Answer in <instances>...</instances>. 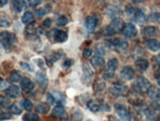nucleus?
<instances>
[{"label":"nucleus","mask_w":160,"mask_h":121,"mask_svg":"<svg viewBox=\"0 0 160 121\" xmlns=\"http://www.w3.org/2000/svg\"><path fill=\"white\" fill-rule=\"evenodd\" d=\"M124 23L121 19H115L112 21V23L108 25L105 30H104V35L106 37H111L115 34H118L119 32H121L122 30H124Z\"/></svg>","instance_id":"f257e3e1"},{"label":"nucleus","mask_w":160,"mask_h":121,"mask_svg":"<svg viewBox=\"0 0 160 121\" xmlns=\"http://www.w3.org/2000/svg\"><path fill=\"white\" fill-rule=\"evenodd\" d=\"M0 40H1V44L4 49L9 50L13 47L16 44V37L14 34L9 33L7 31L2 32L0 35Z\"/></svg>","instance_id":"f03ea898"},{"label":"nucleus","mask_w":160,"mask_h":121,"mask_svg":"<svg viewBox=\"0 0 160 121\" xmlns=\"http://www.w3.org/2000/svg\"><path fill=\"white\" fill-rule=\"evenodd\" d=\"M118 66H119L118 59L111 58L108 61L105 69H104V78H105V79H108V80L111 79V78H113L116 70L118 69Z\"/></svg>","instance_id":"7ed1b4c3"},{"label":"nucleus","mask_w":160,"mask_h":121,"mask_svg":"<svg viewBox=\"0 0 160 121\" xmlns=\"http://www.w3.org/2000/svg\"><path fill=\"white\" fill-rule=\"evenodd\" d=\"M115 110L117 114L119 115V117L122 119V121H133L132 114L131 113V111L128 110V108L126 105L117 104L115 105Z\"/></svg>","instance_id":"20e7f679"},{"label":"nucleus","mask_w":160,"mask_h":121,"mask_svg":"<svg viewBox=\"0 0 160 121\" xmlns=\"http://www.w3.org/2000/svg\"><path fill=\"white\" fill-rule=\"evenodd\" d=\"M108 45L113 48V49H117L120 52H127L128 50V42L124 40H122L120 38H116V39H113L111 40H108Z\"/></svg>","instance_id":"39448f33"},{"label":"nucleus","mask_w":160,"mask_h":121,"mask_svg":"<svg viewBox=\"0 0 160 121\" xmlns=\"http://www.w3.org/2000/svg\"><path fill=\"white\" fill-rule=\"evenodd\" d=\"M133 87L138 93H148V91L151 88V84L146 78L139 77L137 79V81L134 82Z\"/></svg>","instance_id":"423d86ee"},{"label":"nucleus","mask_w":160,"mask_h":121,"mask_svg":"<svg viewBox=\"0 0 160 121\" xmlns=\"http://www.w3.org/2000/svg\"><path fill=\"white\" fill-rule=\"evenodd\" d=\"M126 91H127V87L124 86V85L115 84L110 87L109 93L111 95H113L114 98H118V96H122V95H125Z\"/></svg>","instance_id":"0eeeda50"},{"label":"nucleus","mask_w":160,"mask_h":121,"mask_svg":"<svg viewBox=\"0 0 160 121\" xmlns=\"http://www.w3.org/2000/svg\"><path fill=\"white\" fill-rule=\"evenodd\" d=\"M122 35H124V37L127 39H133L137 37V35H138L137 28H135L132 23H128L125 25L124 30H122Z\"/></svg>","instance_id":"6e6552de"},{"label":"nucleus","mask_w":160,"mask_h":121,"mask_svg":"<svg viewBox=\"0 0 160 121\" xmlns=\"http://www.w3.org/2000/svg\"><path fill=\"white\" fill-rule=\"evenodd\" d=\"M98 25V19L95 15H90L85 19V28L87 31L93 32Z\"/></svg>","instance_id":"1a4fd4ad"},{"label":"nucleus","mask_w":160,"mask_h":121,"mask_svg":"<svg viewBox=\"0 0 160 121\" xmlns=\"http://www.w3.org/2000/svg\"><path fill=\"white\" fill-rule=\"evenodd\" d=\"M93 89L96 95H103L106 92V84L103 80L97 79L93 85Z\"/></svg>","instance_id":"9d476101"},{"label":"nucleus","mask_w":160,"mask_h":121,"mask_svg":"<svg viewBox=\"0 0 160 121\" xmlns=\"http://www.w3.org/2000/svg\"><path fill=\"white\" fill-rule=\"evenodd\" d=\"M106 14L111 19H120L121 16L122 15V12L119 9L115 7V6H108L106 9Z\"/></svg>","instance_id":"9b49d317"},{"label":"nucleus","mask_w":160,"mask_h":121,"mask_svg":"<svg viewBox=\"0 0 160 121\" xmlns=\"http://www.w3.org/2000/svg\"><path fill=\"white\" fill-rule=\"evenodd\" d=\"M26 8V3L24 0H12L11 1V9L16 13H21Z\"/></svg>","instance_id":"f8f14e48"},{"label":"nucleus","mask_w":160,"mask_h":121,"mask_svg":"<svg viewBox=\"0 0 160 121\" xmlns=\"http://www.w3.org/2000/svg\"><path fill=\"white\" fill-rule=\"evenodd\" d=\"M36 80H37V83H38V85L42 89H46L48 87V80L47 75L44 73V72H42V71L38 72L37 75H36Z\"/></svg>","instance_id":"ddd939ff"},{"label":"nucleus","mask_w":160,"mask_h":121,"mask_svg":"<svg viewBox=\"0 0 160 121\" xmlns=\"http://www.w3.org/2000/svg\"><path fill=\"white\" fill-rule=\"evenodd\" d=\"M68 35H67V33L65 31H62V30H55L53 32V40L57 42H64L66 41Z\"/></svg>","instance_id":"4468645a"},{"label":"nucleus","mask_w":160,"mask_h":121,"mask_svg":"<svg viewBox=\"0 0 160 121\" xmlns=\"http://www.w3.org/2000/svg\"><path fill=\"white\" fill-rule=\"evenodd\" d=\"M87 107L92 112H98L102 109V102L97 100H90L87 102Z\"/></svg>","instance_id":"2eb2a0df"},{"label":"nucleus","mask_w":160,"mask_h":121,"mask_svg":"<svg viewBox=\"0 0 160 121\" xmlns=\"http://www.w3.org/2000/svg\"><path fill=\"white\" fill-rule=\"evenodd\" d=\"M121 75L126 80H132L134 77V71L131 66H126V67H124L122 69Z\"/></svg>","instance_id":"dca6fc26"},{"label":"nucleus","mask_w":160,"mask_h":121,"mask_svg":"<svg viewBox=\"0 0 160 121\" xmlns=\"http://www.w3.org/2000/svg\"><path fill=\"white\" fill-rule=\"evenodd\" d=\"M5 94L11 99H16L20 95V89L17 86H10L7 90L5 91Z\"/></svg>","instance_id":"f3484780"},{"label":"nucleus","mask_w":160,"mask_h":121,"mask_svg":"<svg viewBox=\"0 0 160 121\" xmlns=\"http://www.w3.org/2000/svg\"><path fill=\"white\" fill-rule=\"evenodd\" d=\"M20 85H21V89L23 91H25V92H28V91H32L34 89V84L33 82L31 81L29 78H23L20 82Z\"/></svg>","instance_id":"a211bd4d"},{"label":"nucleus","mask_w":160,"mask_h":121,"mask_svg":"<svg viewBox=\"0 0 160 121\" xmlns=\"http://www.w3.org/2000/svg\"><path fill=\"white\" fill-rule=\"evenodd\" d=\"M104 63H105V61H104V58L101 55H95L91 59V65L95 69H100L104 65Z\"/></svg>","instance_id":"6ab92c4d"},{"label":"nucleus","mask_w":160,"mask_h":121,"mask_svg":"<svg viewBox=\"0 0 160 121\" xmlns=\"http://www.w3.org/2000/svg\"><path fill=\"white\" fill-rule=\"evenodd\" d=\"M52 115L55 117H59V118H64L66 116V111L64 109V107L61 105H58L53 108L52 110Z\"/></svg>","instance_id":"aec40b11"},{"label":"nucleus","mask_w":160,"mask_h":121,"mask_svg":"<svg viewBox=\"0 0 160 121\" xmlns=\"http://www.w3.org/2000/svg\"><path fill=\"white\" fill-rule=\"evenodd\" d=\"M157 32V30L155 27H152V26H147V27H144L142 29V31H141V34L144 38H151L153 35H155Z\"/></svg>","instance_id":"412c9836"},{"label":"nucleus","mask_w":160,"mask_h":121,"mask_svg":"<svg viewBox=\"0 0 160 121\" xmlns=\"http://www.w3.org/2000/svg\"><path fill=\"white\" fill-rule=\"evenodd\" d=\"M146 46L151 51H157L160 49V41L157 40H148L146 41Z\"/></svg>","instance_id":"4be33fe9"},{"label":"nucleus","mask_w":160,"mask_h":121,"mask_svg":"<svg viewBox=\"0 0 160 121\" xmlns=\"http://www.w3.org/2000/svg\"><path fill=\"white\" fill-rule=\"evenodd\" d=\"M134 64H135V66H137V68L140 71L147 70V68H148V66H149L148 61H147L146 59H143V58H139L138 60H135Z\"/></svg>","instance_id":"5701e85b"},{"label":"nucleus","mask_w":160,"mask_h":121,"mask_svg":"<svg viewBox=\"0 0 160 121\" xmlns=\"http://www.w3.org/2000/svg\"><path fill=\"white\" fill-rule=\"evenodd\" d=\"M133 21L137 23H142L145 20V15L143 13V11L141 9H135L134 14L132 16Z\"/></svg>","instance_id":"b1692460"},{"label":"nucleus","mask_w":160,"mask_h":121,"mask_svg":"<svg viewBox=\"0 0 160 121\" xmlns=\"http://www.w3.org/2000/svg\"><path fill=\"white\" fill-rule=\"evenodd\" d=\"M148 95L152 100H159L160 99V89L155 88V87H151L150 90L148 91Z\"/></svg>","instance_id":"393cba45"},{"label":"nucleus","mask_w":160,"mask_h":121,"mask_svg":"<svg viewBox=\"0 0 160 121\" xmlns=\"http://www.w3.org/2000/svg\"><path fill=\"white\" fill-rule=\"evenodd\" d=\"M36 110L38 113L46 114L50 111V105H48V104H45V102H41V104H39L36 106Z\"/></svg>","instance_id":"a878e982"},{"label":"nucleus","mask_w":160,"mask_h":121,"mask_svg":"<svg viewBox=\"0 0 160 121\" xmlns=\"http://www.w3.org/2000/svg\"><path fill=\"white\" fill-rule=\"evenodd\" d=\"M34 19L35 18H34V15H33L32 12L27 11L22 17V22L24 24H26V25H30V24H32L34 22Z\"/></svg>","instance_id":"bb28decb"},{"label":"nucleus","mask_w":160,"mask_h":121,"mask_svg":"<svg viewBox=\"0 0 160 121\" xmlns=\"http://www.w3.org/2000/svg\"><path fill=\"white\" fill-rule=\"evenodd\" d=\"M10 81L13 82V83H18V82H21V80L23 79V78L21 77V74L19 71L17 70H14L12 71L10 73Z\"/></svg>","instance_id":"cd10ccee"},{"label":"nucleus","mask_w":160,"mask_h":121,"mask_svg":"<svg viewBox=\"0 0 160 121\" xmlns=\"http://www.w3.org/2000/svg\"><path fill=\"white\" fill-rule=\"evenodd\" d=\"M39 120V115L37 113H26L23 116V121H38Z\"/></svg>","instance_id":"c85d7f7f"},{"label":"nucleus","mask_w":160,"mask_h":121,"mask_svg":"<svg viewBox=\"0 0 160 121\" xmlns=\"http://www.w3.org/2000/svg\"><path fill=\"white\" fill-rule=\"evenodd\" d=\"M82 70H83V74H84V76H86L87 78H92L93 77V75H94V73H93V71H92V69L90 68V66H88V64H83V67H82Z\"/></svg>","instance_id":"c756f323"},{"label":"nucleus","mask_w":160,"mask_h":121,"mask_svg":"<svg viewBox=\"0 0 160 121\" xmlns=\"http://www.w3.org/2000/svg\"><path fill=\"white\" fill-rule=\"evenodd\" d=\"M83 114L79 109H75L72 113V121H82Z\"/></svg>","instance_id":"7c9ffc66"},{"label":"nucleus","mask_w":160,"mask_h":121,"mask_svg":"<svg viewBox=\"0 0 160 121\" xmlns=\"http://www.w3.org/2000/svg\"><path fill=\"white\" fill-rule=\"evenodd\" d=\"M9 111L12 114H15V115H20L22 113V109L17 105H11L9 106Z\"/></svg>","instance_id":"2f4dec72"},{"label":"nucleus","mask_w":160,"mask_h":121,"mask_svg":"<svg viewBox=\"0 0 160 121\" xmlns=\"http://www.w3.org/2000/svg\"><path fill=\"white\" fill-rule=\"evenodd\" d=\"M22 105H23V107H24V109L27 110V111L32 110V108H33V104H32V101L29 100H24Z\"/></svg>","instance_id":"473e14b6"},{"label":"nucleus","mask_w":160,"mask_h":121,"mask_svg":"<svg viewBox=\"0 0 160 121\" xmlns=\"http://www.w3.org/2000/svg\"><path fill=\"white\" fill-rule=\"evenodd\" d=\"M68 23V19L65 16H60L58 20V26H65Z\"/></svg>","instance_id":"72a5a7b5"},{"label":"nucleus","mask_w":160,"mask_h":121,"mask_svg":"<svg viewBox=\"0 0 160 121\" xmlns=\"http://www.w3.org/2000/svg\"><path fill=\"white\" fill-rule=\"evenodd\" d=\"M30 35H36L37 34V29H36V26L35 25H32V26H30L26 29V34H28Z\"/></svg>","instance_id":"f704fd0d"},{"label":"nucleus","mask_w":160,"mask_h":121,"mask_svg":"<svg viewBox=\"0 0 160 121\" xmlns=\"http://www.w3.org/2000/svg\"><path fill=\"white\" fill-rule=\"evenodd\" d=\"M28 1V4L31 7H37L39 4H41L42 0H27Z\"/></svg>","instance_id":"c9c22d12"},{"label":"nucleus","mask_w":160,"mask_h":121,"mask_svg":"<svg viewBox=\"0 0 160 121\" xmlns=\"http://www.w3.org/2000/svg\"><path fill=\"white\" fill-rule=\"evenodd\" d=\"M47 13H48V11L45 8H41V9H38L36 11V16L37 17H42V16H45Z\"/></svg>","instance_id":"e433bc0d"},{"label":"nucleus","mask_w":160,"mask_h":121,"mask_svg":"<svg viewBox=\"0 0 160 121\" xmlns=\"http://www.w3.org/2000/svg\"><path fill=\"white\" fill-rule=\"evenodd\" d=\"M10 118H11V115H10V114H8L7 112L1 111V113H0V119H1V121L7 120V119H10Z\"/></svg>","instance_id":"4c0bfd02"},{"label":"nucleus","mask_w":160,"mask_h":121,"mask_svg":"<svg viewBox=\"0 0 160 121\" xmlns=\"http://www.w3.org/2000/svg\"><path fill=\"white\" fill-rule=\"evenodd\" d=\"M47 99H48V102H50L51 105H54L55 104V100H57L52 94H48L47 95Z\"/></svg>","instance_id":"58836bf2"},{"label":"nucleus","mask_w":160,"mask_h":121,"mask_svg":"<svg viewBox=\"0 0 160 121\" xmlns=\"http://www.w3.org/2000/svg\"><path fill=\"white\" fill-rule=\"evenodd\" d=\"M20 66H21V68L24 69V70H26V71H32V67L28 64V63H25V62H20Z\"/></svg>","instance_id":"ea45409f"},{"label":"nucleus","mask_w":160,"mask_h":121,"mask_svg":"<svg viewBox=\"0 0 160 121\" xmlns=\"http://www.w3.org/2000/svg\"><path fill=\"white\" fill-rule=\"evenodd\" d=\"M92 52H93V50H92L91 48H86V49H84V51H83V56L88 58L92 55Z\"/></svg>","instance_id":"a19ab883"},{"label":"nucleus","mask_w":160,"mask_h":121,"mask_svg":"<svg viewBox=\"0 0 160 121\" xmlns=\"http://www.w3.org/2000/svg\"><path fill=\"white\" fill-rule=\"evenodd\" d=\"M134 9L132 7H131V6H127V8H126V13L128 15V16H133L134 14Z\"/></svg>","instance_id":"79ce46f5"},{"label":"nucleus","mask_w":160,"mask_h":121,"mask_svg":"<svg viewBox=\"0 0 160 121\" xmlns=\"http://www.w3.org/2000/svg\"><path fill=\"white\" fill-rule=\"evenodd\" d=\"M51 25H52V20L50 18H48V19H46L42 22V27L44 28H48V27H51Z\"/></svg>","instance_id":"37998d69"},{"label":"nucleus","mask_w":160,"mask_h":121,"mask_svg":"<svg viewBox=\"0 0 160 121\" xmlns=\"http://www.w3.org/2000/svg\"><path fill=\"white\" fill-rule=\"evenodd\" d=\"M73 64V61L71 59H66L65 61L63 62V67L64 68H68V67H70V66Z\"/></svg>","instance_id":"c03bdc74"},{"label":"nucleus","mask_w":160,"mask_h":121,"mask_svg":"<svg viewBox=\"0 0 160 121\" xmlns=\"http://www.w3.org/2000/svg\"><path fill=\"white\" fill-rule=\"evenodd\" d=\"M10 86L8 85L7 82H5L3 80H1V91H5V90H7Z\"/></svg>","instance_id":"a18cd8bd"},{"label":"nucleus","mask_w":160,"mask_h":121,"mask_svg":"<svg viewBox=\"0 0 160 121\" xmlns=\"http://www.w3.org/2000/svg\"><path fill=\"white\" fill-rule=\"evenodd\" d=\"M9 102V100H6L4 96H1V106H4L6 104H8Z\"/></svg>","instance_id":"49530a36"},{"label":"nucleus","mask_w":160,"mask_h":121,"mask_svg":"<svg viewBox=\"0 0 160 121\" xmlns=\"http://www.w3.org/2000/svg\"><path fill=\"white\" fill-rule=\"evenodd\" d=\"M108 120H109V121H121V120H119L118 118H116L114 115H109V116H108Z\"/></svg>","instance_id":"de8ad7c7"},{"label":"nucleus","mask_w":160,"mask_h":121,"mask_svg":"<svg viewBox=\"0 0 160 121\" xmlns=\"http://www.w3.org/2000/svg\"><path fill=\"white\" fill-rule=\"evenodd\" d=\"M153 105H154L155 107L157 108H160V99L157 100H153Z\"/></svg>","instance_id":"09e8293b"},{"label":"nucleus","mask_w":160,"mask_h":121,"mask_svg":"<svg viewBox=\"0 0 160 121\" xmlns=\"http://www.w3.org/2000/svg\"><path fill=\"white\" fill-rule=\"evenodd\" d=\"M9 2V0H1V7H3V6H5L6 4H7Z\"/></svg>","instance_id":"8fccbe9b"},{"label":"nucleus","mask_w":160,"mask_h":121,"mask_svg":"<svg viewBox=\"0 0 160 121\" xmlns=\"http://www.w3.org/2000/svg\"><path fill=\"white\" fill-rule=\"evenodd\" d=\"M156 61H157L158 63H160V53H159L158 55L156 56Z\"/></svg>","instance_id":"3c124183"},{"label":"nucleus","mask_w":160,"mask_h":121,"mask_svg":"<svg viewBox=\"0 0 160 121\" xmlns=\"http://www.w3.org/2000/svg\"><path fill=\"white\" fill-rule=\"evenodd\" d=\"M132 1L133 3H139V2L142 1V0H132Z\"/></svg>","instance_id":"603ef678"},{"label":"nucleus","mask_w":160,"mask_h":121,"mask_svg":"<svg viewBox=\"0 0 160 121\" xmlns=\"http://www.w3.org/2000/svg\"><path fill=\"white\" fill-rule=\"evenodd\" d=\"M157 83H158V85H159V86H160V78H159V79H158V81H157Z\"/></svg>","instance_id":"864d4df0"},{"label":"nucleus","mask_w":160,"mask_h":121,"mask_svg":"<svg viewBox=\"0 0 160 121\" xmlns=\"http://www.w3.org/2000/svg\"><path fill=\"white\" fill-rule=\"evenodd\" d=\"M62 121H69V120H62Z\"/></svg>","instance_id":"5fc2aeb1"},{"label":"nucleus","mask_w":160,"mask_h":121,"mask_svg":"<svg viewBox=\"0 0 160 121\" xmlns=\"http://www.w3.org/2000/svg\"><path fill=\"white\" fill-rule=\"evenodd\" d=\"M87 121H92V120H90V119H89V120H87Z\"/></svg>","instance_id":"6e6d98bb"}]
</instances>
